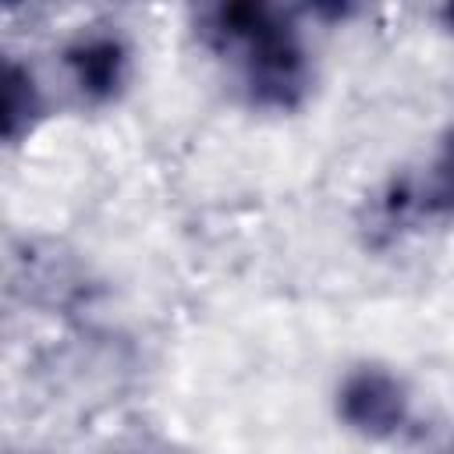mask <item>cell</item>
Returning a JSON list of instances; mask_svg holds the SVG:
<instances>
[{
	"instance_id": "8992f818",
	"label": "cell",
	"mask_w": 454,
	"mask_h": 454,
	"mask_svg": "<svg viewBox=\"0 0 454 454\" xmlns=\"http://www.w3.org/2000/svg\"><path fill=\"white\" fill-rule=\"evenodd\" d=\"M440 18H443V25L454 32V7H443V11H440Z\"/></svg>"
},
{
	"instance_id": "3957f363",
	"label": "cell",
	"mask_w": 454,
	"mask_h": 454,
	"mask_svg": "<svg viewBox=\"0 0 454 454\" xmlns=\"http://www.w3.org/2000/svg\"><path fill=\"white\" fill-rule=\"evenodd\" d=\"M64 67H67L74 89L89 103L103 106L124 92L131 57H128L124 39H117L110 32H89V35H78L64 50Z\"/></svg>"
},
{
	"instance_id": "5b68a950",
	"label": "cell",
	"mask_w": 454,
	"mask_h": 454,
	"mask_svg": "<svg viewBox=\"0 0 454 454\" xmlns=\"http://www.w3.org/2000/svg\"><path fill=\"white\" fill-rule=\"evenodd\" d=\"M411 209L422 216H447L454 213V131L443 138L436 160L429 163V174L422 184L404 192L401 199H390V209Z\"/></svg>"
},
{
	"instance_id": "277c9868",
	"label": "cell",
	"mask_w": 454,
	"mask_h": 454,
	"mask_svg": "<svg viewBox=\"0 0 454 454\" xmlns=\"http://www.w3.org/2000/svg\"><path fill=\"white\" fill-rule=\"evenodd\" d=\"M39 117H43V92L35 85V74L14 57H7L4 60V142L18 145L21 138H28Z\"/></svg>"
},
{
	"instance_id": "6da1fadb",
	"label": "cell",
	"mask_w": 454,
	"mask_h": 454,
	"mask_svg": "<svg viewBox=\"0 0 454 454\" xmlns=\"http://www.w3.org/2000/svg\"><path fill=\"white\" fill-rule=\"evenodd\" d=\"M202 39L234 60L245 99L259 110H298L312 89V60L298 28L266 4H216L202 14Z\"/></svg>"
},
{
	"instance_id": "7a4b0ae2",
	"label": "cell",
	"mask_w": 454,
	"mask_h": 454,
	"mask_svg": "<svg viewBox=\"0 0 454 454\" xmlns=\"http://www.w3.org/2000/svg\"><path fill=\"white\" fill-rule=\"evenodd\" d=\"M411 415L408 387L383 365H358L340 380L337 419L365 440H394Z\"/></svg>"
}]
</instances>
